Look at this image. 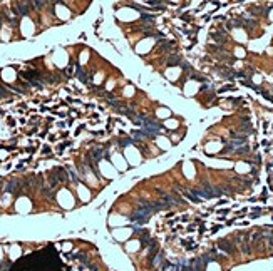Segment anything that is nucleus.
Here are the masks:
<instances>
[{
  "instance_id": "f257e3e1",
  "label": "nucleus",
  "mask_w": 273,
  "mask_h": 271,
  "mask_svg": "<svg viewBox=\"0 0 273 271\" xmlns=\"http://www.w3.org/2000/svg\"><path fill=\"white\" fill-rule=\"evenodd\" d=\"M220 246H221V249H225V251H231V246L226 244V241H223V243H221Z\"/></svg>"
}]
</instances>
